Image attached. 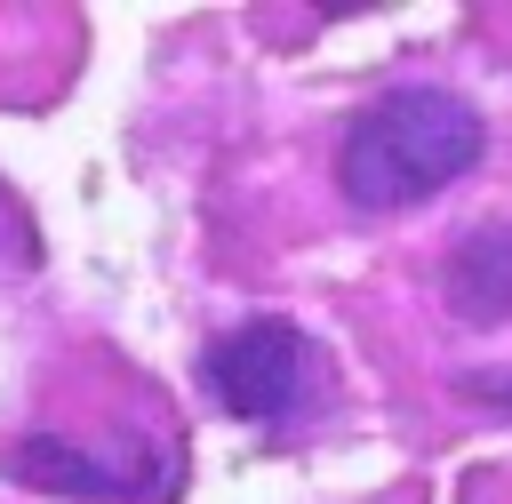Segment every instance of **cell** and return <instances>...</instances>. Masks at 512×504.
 I'll return each instance as SVG.
<instances>
[{
	"label": "cell",
	"mask_w": 512,
	"mask_h": 504,
	"mask_svg": "<svg viewBox=\"0 0 512 504\" xmlns=\"http://www.w3.org/2000/svg\"><path fill=\"white\" fill-rule=\"evenodd\" d=\"M464 392H472V400H488V408H512V368H488V376H472Z\"/></svg>",
	"instance_id": "5"
},
{
	"label": "cell",
	"mask_w": 512,
	"mask_h": 504,
	"mask_svg": "<svg viewBox=\"0 0 512 504\" xmlns=\"http://www.w3.org/2000/svg\"><path fill=\"white\" fill-rule=\"evenodd\" d=\"M480 144H488V128L456 88L408 80V88H384L376 104H360V120L336 144V184L352 208H416V200L448 192L456 176H472Z\"/></svg>",
	"instance_id": "1"
},
{
	"label": "cell",
	"mask_w": 512,
	"mask_h": 504,
	"mask_svg": "<svg viewBox=\"0 0 512 504\" xmlns=\"http://www.w3.org/2000/svg\"><path fill=\"white\" fill-rule=\"evenodd\" d=\"M8 472L32 480V488H56V496H96V504H128L152 488V464H112V456H88L72 440H16L8 448Z\"/></svg>",
	"instance_id": "3"
},
{
	"label": "cell",
	"mask_w": 512,
	"mask_h": 504,
	"mask_svg": "<svg viewBox=\"0 0 512 504\" xmlns=\"http://www.w3.org/2000/svg\"><path fill=\"white\" fill-rule=\"evenodd\" d=\"M200 368H208V392H216L232 416L272 424V416H288V408L304 400L312 344H304L296 320H240V328H224V336L208 344Z\"/></svg>",
	"instance_id": "2"
},
{
	"label": "cell",
	"mask_w": 512,
	"mask_h": 504,
	"mask_svg": "<svg viewBox=\"0 0 512 504\" xmlns=\"http://www.w3.org/2000/svg\"><path fill=\"white\" fill-rule=\"evenodd\" d=\"M440 296L464 328H496L512 320V224H480L448 248L440 264Z\"/></svg>",
	"instance_id": "4"
}]
</instances>
